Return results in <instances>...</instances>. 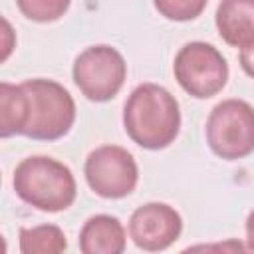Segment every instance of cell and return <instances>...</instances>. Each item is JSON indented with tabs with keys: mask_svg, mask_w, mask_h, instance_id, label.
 <instances>
[{
	"mask_svg": "<svg viewBox=\"0 0 254 254\" xmlns=\"http://www.w3.org/2000/svg\"><path fill=\"white\" fill-rule=\"evenodd\" d=\"M238 62H240L242 71L254 79V44L248 46V48H244V50H240V54H238Z\"/></svg>",
	"mask_w": 254,
	"mask_h": 254,
	"instance_id": "9a60e30c",
	"label": "cell"
},
{
	"mask_svg": "<svg viewBox=\"0 0 254 254\" xmlns=\"http://www.w3.org/2000/svg\"><path fill=\"white\" fill-rule=\"evenodd\" d=\"M22 254H60L67 248L65 234L56 224L24 226L18 234Z\"/></svg>",
	"mask_w": 254,
	"mask_h": 254,
	"instance_id": "7c38bea8",
	"label": "cell"
},
{
	"mask_svg": "<svg viewBox=\"0 0 254 254\" xmlns=\"http://www.w3.org/2000/svg\"><path fill=\"white\" fill-rule=\"evenodd\" d=\"M244 230H246V250L254 252V208L248 212V218H246Z\"/></svg>",
	"mask_w": 254,
	"mask_h": 254,
	"instance_id": "2e32d148",
	"label": "cell"
},
{
	"mask_svg": "<svg viewBox=\"0 0 254 254\" xmlns=\"http://www.w3.org/2000/svg\"><path fill=\"white\" fill-rule=\"evenodd\" d=\"M183 232L181 214L167 202H145L129 218V238L147 252L167 250Z\"/></svg>",
	"mask_w": 254,
	"mask_h": 254,
	"instance_id": "ba28073f",
	"label": "cell"
},
{
	"mask_svg": "<svg viewBox=\"0 0 254 254\" xmlns=\"http://www.w3.org/2000/svg\"><path fill=\"white\" fill-rule=\"evenodd\" d=\"M22 85L30 105L24 137L36 141H58L65 137L75 123V101L71 93L56 79L46 77L26 79Z\"/></svg>",
	"mask_w": 254,
	"mask_h": 254,
	"instance_id": "3957f363",
	"label": "cell"
},
{
	"mask_svg": "<svg viewBox=\"0 0 254 254\" xmlns=\"http://www.w3.org/2000/svg\"><path fill=\"white\" fill-rule=\"evenodd\" d=\"M123 129L143 149H167L181 131L177 97L159 83L137 85L123 105Z\"/></svg>",
	"mask_w": 254,
	"mask_h": 254,
	"instance_id": "6da1fadb",
	"label": "cell"
},
{
	"mask_svg": "<svg viewBox=\"0 0 254 254\" xmlns=\"http://www.w3.org/2000/svg\"><path fill=\"white\" fill-rule=\"evenodd\" d=\"M177 83L196 99H208L220 93L228 81L226 58L206 42L185 44L173 62Z\"/></svg>",
	"mask_w": 254,
	"mask_h": 254,
	"instance_id": "8992f818",
	"label": "cell"
},
{
	"mask_svg": "<svg viewBox=\"0 0 254 254\" xmlns=\"http://www.w3.org/2000/svg\"><path fill=\"white\" fill-rule=\"evenodd\" d=\"M30 115L28 93L22 83H0V137L24 135Z\"/></svg>",
	"mask_w": 254,
	"mask_h": 254,
	"instance_id": "8fae6325",
	"label": "cell"
},
{
	"mask_svg": "<svg viewBox=\"0 0 254 254\" xmlns=\"http://www.w3.org/2000/svg\"><path fill=\"white\" fill-rule=\"evenodd\" d=\"M206 143L224 161H238L254 151V107L244 99H224L206 119Z\"/></svg>",
	"mask_w": 254,
	"mask_h": 254,
	"instance_id": "277c9868",
	"label": "cell"
},
{
	"mask_svg": "<svg viewBox=\"0 0 254 254\" xmlns=\"http://www.w3.org/2000/svg\"><path fill=\"white\" fill-rule=\"evenodd\" d=\"M214 24L220 38L232 48L254 44V0H220Z\"/></svg>",
	"mask_w": 254,
	"mask_h": 254,
	"instance_id": "9c48e42d",
	"label": "cell"
},
{
	"mask_svg": "<svg viewBox=\"0 0 254 254\" xmlns=\"http://www.w3.org/2000/svg\"><path fill=\"white\" fill-rule=\"evenodd\" d=\"M206 4L208 0H153L155 10L173 22H189L198 18Z\"/></svg>",
	"mask_w": 254,
	"mask_h": 254,
	"instance_id": "5bb4252c",
	"label": "cell"
},
{
	"mask_svg": "<svg viewBox=\"0 0 254 254\" xmlns=\"http://www.w3.org/2000/svg\"><path fill=\"white\" fill-rule=\"evenodd\" d=\"M69 4L71 0H16L20 14L40 24L60 20L69 10Z\"/></svg>",
	"mask_w": 254,
	"mask_h": 254,
	"instance_id": "4fadbf2b",
	"label": "cell"
},
{
	"mask_svg": "<svg viewBox=\"0 0 254 254\" xmlns=\"http://www.w3.org/2000/svg\"><path fill=\"white\" fill-rule=\"evenodd\" d=\"M2 24H4V54H2V62H4V60L10 56V52H12V42L8 40V38L12 36V28H10L8 20H4Z\"/></svg>",
	"mask_w": 254,
	"mask_h": 254,
	"instance_id": "e0dca14e",
	"label": "cell"
},
{
	"mask_svg": "<svg viewBox=\"0 0 254 254\" xmlns=\"http://www.w3.org/2000/svg\"><path fill=\"white\" fill-rule=\"evenodd\" d=\"M71 77L85 99L105 103L121 91L127 79V64L119 50L97 44L79 52L71 67Z\"/></svg>",
	"mask_w": 254,
	"mask_h": 254,
	"instance_id": "5b68a950",
	"label": "cell"
},
{
	"mask_svg": "<svg viewBox=\"0 0 254 254\" xmlns=\"http://www.w3.org/2000/svg\"><path fill=\"white\" fill-rule=\"evenodd\" d=\"M127 246V234L117 216L93 214L79 230V250L83 254H121Z\"/></svg>",
	"mask_w": 254,
	"mask_h": 254,
	"instance_id": "30bf717a",
	"label": "cell"
},
{
	"mask_svg": "<svg viewBox=\"0 0 254 254\" xmlns=\"http://www.w3.org/2000/svg\"><path fill=\"white\" fill-rule=\"evenodd\" d=\"M12 187L20 200L42 212H62L73 204L77 194L71 169L48 155L22 159L14 171Z\"/></svg>",
	"mask_w": 254,
	"mask_h": 254,
	"instance_id": "7a4b0ae2",
	"label": "cell"
},
{
	"mask_svg": "<svg viewBox=\"0 0 254 254\" xmlns=\"http://www.w3.org/2000/svg\"><path fill=\"white\" fill-rule=\"evenodd\" d=\"M83 175L89 189L101 198L129 196L139 181L135 157L119 145H101L93 149L83 165Z\"/></svg>",
	"mask_w": 254,
	"mask_h": 254,
	"instance_id": "52a82bcc",
	"label": "cell"
}]
</instances>
